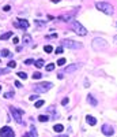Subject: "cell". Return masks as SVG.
<instances>
[{
  "mask_svg": "<svg viewBox=\"0 0 117 137\" xmlns=\"http://www.w3.org/2000/svg\"><path fill=\"white\" fill-rule=\"evenodd\" d=\"M108 47V43L103 39H94L93 41V48L94 49H103Z\"/></svg>",
  "mask_w": 117,
  "mask_h": 137,
  "instance_id": "obj_6",
  "label": "cell"
},
{
  "mask_svg": "<svg viewBox=\"0 0 117 137\" xmlns=\"http://www.w3.org/2000/svg\"><path fill=\"white\" fill-rule=\"evenodd\" d=\"M0 55L1 56H10V51L8 49H1L0 51Z\"/></svg>",
  "mask_w": 117,
  "mask_h": 137,
  "instance_id": "obj_17",
  "label": "cell"
},
{
  "mask_svg": "<svg viewBox=\"0 0 117 137\" xmlns=\"http://www.w3.org/2000/svg\"><path fill=\"white\" fill-rule=\"evenodd\" d=\"M14 130L11 129L10 126H4V128H1L0 130V136L1 137H14Z\"/></svg>",
  "mask_w": 117,
  "mask_h": 137,
  "instance_id": "obj_7",
  "label": "cell"
},
{
  "mask_svg": "<svg viewBox=\"0 0 117 137\" xmlns=\"http://www.w3.org/2000/svg\"><path fill=\"white\" fill-rule=\"evenodd\" d=\"M61 45L63 47H67V48H70V49H78V48H82V47H83L80 43H78V41H72V40H63Z\"/></svg>",
  "mask_w": 117,
  "mask_h": 137,
  "instance_id": "obj_5",
  "label": "cell"
},
{
  "mask_svg": "<svg viewBox=\"0 0 117 137\" xmlns=\"http://www.w3.org/2000/svg\"><path fill=\"white\" fill-rule=\"evenodd\" d=\"M37 97H38V95H37V93H35V95H31V96L29 97V99H30V100H35V99H37Z\"/></svg>",
  "mask_w": 117,
  "mask_h": 137,
  "instance_id": "obj_33",
  "label": "cell"
},
{
  "mask_svg": "<svg viewBox=\"0 0 117 137\" xmlns=\"http://www.w3.org/2000/svg\"><path fill=\"white\" fill-rule=\"evenodd\" d=\"M11 36H12V33H11V32H7V33H4V34H1V36H0V39H1V40H8Z\"/></svg>",
  "mask_w": 117,
  "mask_h": 137,
  "instance_id": "obj_14",
  "label": "cell"
},
{
  "mask_svg": "<svg viewBox=\"0 0 117 137\" xmlns=\"http://www.w3.org/2000/svg\"><path fill=\"white\" fill-rule=\"evenodd\" d=\"M10 111H11V114H12V117H14V119H15L18 123H23V119H22V115H23V111H21V110H18V108H15V107H10Z\"/></svg>",
  "mask_w": 117,
  "mask_h": 137,
  "instance_id": "obj_4",
  "label": "cell"
},
{
  "mask_svg": "<svg viewBox=\"0 0 117 137\" xmlns=\"http://www.w3.org/2000/svg\"><path fill=\"white\" fill-rule=\"evenodd\" d=\"M65 62H67V59H64V58H60V59L57 60V65H59V66H64V65H65Z\"/></svg>",
  "mask_w": 117,
  "mask_h": 137,
  "instance_id": "obj_22",
  "label": "cell"
},
{
  "mask_svg": "<svg viewBox=\"0 0 117 137\" xmlns=\"http://www.w3.org/2000/svg\"><path fill=\"white\" fill-rule=\"evenodd\" d=\"M12 41H14V44H18V43H19V39H18V37H14Z\"/></svg>",
  "mask_w": 117,
  "mask_h": 137,
  "instance_id": "obj_35",
  "label": "cell"
},
{
  "mask_svg": "<svg viewBox=\"0 0 117 137\" xmlns=\"http://www.w3.org/2000/svg\"><path fill=\"white\" fill-rule=\"evenodd\" d=\"M53 130H55V132H57V133H61L63 130H64V126H63L61 123H57V125H55V126H53Z\"/></svg>",
  "mask_w": 117,
  "mask_h": 137,
  "instance_id": "obj_13",
  "label": "cell"
},
{
  "mask_svg": "<svg viewBox=\"0 0 117 137\" xmlns=\"http://www.w3.org/2000/svg\"><path fill=\"white\" fill-rule=\"evenodd\" d=\"M87 102H89V103H90L91 106H94V107H95V106L98 104L97 99H95V97H94L93 95H89V96H87Z\"/></svg>",
  "mask_w": 117,
  "mask_h": 137,
  "instance_id": "obj_12",
  "label": "cell"
},
{
  "mask_svg": "<svg viewBox=\"0 0 117 137\" xmlns=\"http://www.w3.org/2000/svg\"><path fill=\"white\" fill-rule=\"evenodd\" d=\"M10 8H11L10 6H4V11H10Z\"/></svg>",
  "mask_w": 117,
  "mask_h": 137,
  "instance_id": "obj_38",
  "label": "cell"
},
{
  "mask_svg": "<svg viewBox=\"0 0 117 137\" xmlns=\"http://www.w3.org/2000/svg\"><path fill=\"white\" fill-rule=\"evenodd\" d=\"M14 96V93H11V92H7V93H4V97L6 99H10V97H12Z\"/></svg>",
  "mask_w": 117,
  "mask_h": 137,
  "instance_id": "obj_28",
  "label": "cell"
},
{
  "mask_svg": "<svg viewBox=\"0 0 117 137\" xmlns=\"http://www.w3.org/2000/svg\"><path fill=\"white\" fill-rule=\"evenodd\" d=\"M60 19H61V21H65V22H68V21H71V15H61L60 16Z\"/></svg>",
  "mask_w": 117,
  "mask_h": 137,
  "instance_id": "obj_23",
  "label": "cell"
},
{
  "mask_svg": "<svg viewBox=\"0 0 117 137\" xmlns=\"http://www.w3.org/2000/svg\"><path fill=\"white\" fill-rule=\"evenodd\" d=\"M68 102H70V99H68V97H65V99H63L61 104L63 106H67V104H68Z\"/></svg>",
  "mask_w": 117,
  "mask_h": 137,
  "instance_id": "obj_29",
  "label": "cell"
},
{
  "mask_svg": "<svg viewBox=\"0 0 117 137\" xmlns=\"http://www.w3.org/2000/svg\"><path fill=\"white\" fill-rule=\"evenodd\" d=\"M63 47H59V48H56V54H63Z\"/></svg>",
  "mask_w": 117,
  "mask_h": 137,
  "instance_id": "obj_31",
  "label": "cell"
},
{
  "mask_svg": "<svg viewBox=\"0 0 117 137\" xmlns=\"http://www.w3.org/2000/svg\"><path fill=\"white\" fill-rule=\"evenodd\" d=\"M41 77H42V74H41L39 71H35L34 74H33V78H34V80H39Z\"/></svg>",
  "mask_w": 117,
  "mask_h": 137,
  "instance_id": "obj_20",
  "label": "cell"
},
{
  "mask_svg": "<svg viewBox=\"0 0 117 137\" xmlns=\"http://www.w3.org/2000/svg\"><path fill=\"white\" fill-rule=\"evenodd\" d=\"M38 121L39 122H46V121H49V117L45 115V114H42V115H39L38 117Z\"/></svg>",
  "mask_w": 117,
  "mask_h": 137,
  "instance_id": "obj_15",
  "label": "cell"
},
{
  "mask_svg": "<svg viewBox=\"0 0 117 137\" xmlns=\"http://www.w3.org/2000/svg\"><path fill=\"white\" fill-rule=\"evenodd\" d=\"M52 86H53L52 82H41V84H38V85L34 86V90L38 92V93H45V92H48Z\"/></svg>",
  "mask_w": 117,
  "mask_h": 137,
  "instance_id": "obj_3",
  "label": "cell"
},
{
  "mask_svg": "<svg viewBox=\"0 0 117 137\" xmlns=\"http://www.w3.org/2000/svg\"><path fill=\"white\" fill-rule=\"evenodd\" d=\"M95 7H97V10L102 11V12L106 14V15H113V14H114L113 6L109 4V3H106V1H98V3L95 4Z\"/></svg>",
  "mask_w": 117,
  "mask_h": 137,
  "instance_id": "obj_1",
  "label": "cell"
},
{
  "mask_svg": "<svg viewBox=\"0 0 117 137\" xmlns=\"http://www.w3.org/2000/svg\"><path fill=\"white\" fill-rule=\"evenodd\" d=\"M45 104V102H44V100H37V102H35V107H37V108H39V107H42V106Z\"/></svg>",
  "mask_w": 117,
  "mask_h": 137,
  "instance_id": "obj_18",
  "label": "cell"
},
{
  "mask_svg": "<svg viewBox=\"0 0 117 137\" xmlns=\"http://www.w3.org/2000/svg\"><path fill=\"white\" fill-rule=\"evenodd\" d=\"M72 30L76 33L78 36H86L87 34V29L86 27H83L78 21H74V22H72Z\"/></svg>",
  "mask_w": 117,
  "mask_h": 137,
  "instance_id": "obj_2",
  "label": "cell"
},
{
  "mask_svg": "<svg viewBox=\"0 0 117 137\" xmlns=\"http://www.w3.org/2000/svg\"><path fill=\"white\" fill-rule=\"evenodd\" d=\"M78 69H79V65H76V63H74V65L67 66L64 71H65V73H74L75 70H78Z\"/></svg>",
  "mask_w": 117,
  "mask_h": 137,
  "instance_id": "obj_10",
  "label": "cell"
},
{
  "mask_svg": "<svg viewBox=\"0 0 117 137\" xmlns=\"http://www.w3.org/2000/svg\"><path fill=\"white\" fill-rule=\"evenodd\" d=\"M15 66H16L15 60H10V62H8V69H14Z\"/></svg>",
  "mask_w": 117,
  "mask_h": 137,
  "instance_id": "obj_25",
  "label": "cell"
},
{
  "mask_svg": "<svg viewBox=\"0 0 117 137\" xmlns=\"http://www.w3.org/2000/svg\"><path fill=\"white\" fill-rule=\"evenodd\" d=\"M45 69H46V71H53V70H55V65H53V63H49Z\"/></svg>",
  "mask_w": 117,
  "mask_h": 137,
  "instance_id": "obj_21",
  "label": "cell"
},
{
  "mask_svg": "<svg viewBox=\"0 0 117 137\" xmlns=\"http://www.w3.org/2000/svg\"><path fill=\"white\" fill-rule=\"evenodd\" d=\"M101 130L105 136H113V134H114V129H113L112 126H109V125H103L101 128Z\"/></svg>",
  "mask_w": 117,
  "mask_h": 137,
  "instance_id": "obj_8",
  "label": "cell"
},
{
  "mask_svg": "<svg viewBox=\"0 0 117 137\" xmlns=\"http://www.w3.org/2000/svg\"><path fill=\"white\" fill-rule=\"evenodd\" d=\"M114 41H116V43H117V36H116V37H114Z\"/></svg>",
  "mask_w": 117,
  "mask_h": 137,
  "instance_id": "obj_40",
  "label": "cell"
},
{
  "mask_svg": "<svg viewBox=\"0 0 117 137\" xmlns=\"http://www.w3.org/2000/svg\"><path fill=\"white\" fill-rule=\"evenodd\" d=\"M0 90H1V86H0Z\"/></svg>",
  "mask_w": 117,
  "mask_h": 137,
  "instance_id": "obj_41",
  "label": "cell"
},
{
  "mask_svg": "<svg viewBox=\"0 0 117 137\" xmlns=\"http://www.w3.org/2000/svg\"><path fill=\"white\" fill-rule=\"evenodd\" d=\"M8 71H10L8 69H0V74H7Z\"/></svg>",
  "mask_w": 117,
  "mask_h": 137,
  "instance_id": "obj_30",
  "label": "cell"
},
{
  "mask_svg": "<svg viewBox=\"0 0 117 137\" xmlns=\"http://www.w3.org/2000/svg\"><path fill=\"white\" fill-rule=\"evenodd\" d=\"M45 39H48V40H52V39H57V34H53V36H46Z\"/></svg>",
  "mask_w": 117,
  "mask_h": 137,
  "instance_id": "obj_32",
  "label": "cell"
},
{
  "mask_svg": "<svg viewBox=\"0 0 117 137\" xmlns=\"http://www.w3.org/2000/svg\"><path fill=\"white\" fill-rule=\"evenodd\" d=\"M52 1H53V3H59V1H60V0H52Z\"/></svg>",
  "mask_w": 117,
  "mask_h": 137,
  "instance_id": "obj_39",
  "label": "cell"
},
{
  "mask_svg": "<svg viewBox=\"0 0 117 137\" xmlns=\"http://www.w3.org/2000/svg\"><path fill=\"white\" fill-rule=\"evenodd\" d=\"M45 52H46V54H50V52H52V51H53V48H52V47H50V45H45Z\"/></svg>",
  "mask_w": 117,
  "mask_h": 137,
  "instance_id": "obj_27",
  "label": "cell"
},
{
  "mask_svg": "<svg viewBox=\"0 0 117 137\" xmlns=\"http://www.w3.org/2000/svg\"><path fill=\"white\" fill-rule=\"evenodd\" d=\"M30 41H31V37L29 36V34H26V36H23V43H25V44H29Z\"/></svg>",
  "mask_w": 117,
  "mask_h": 137,
  "instance_id": "obj_19",
  "label": "cell"
},
{
  "mask_svg": "<svg viewBox=\"0 0 117 137\" xmlns=\"http://www.w3.org/2000/svg\"><path fill=\"white\" fill-rule=\"evenodd\" d=\"M26 136H27V137H29V136H34V137H37V130H35V128H34V126H31V132H30V133H27Z\"/></svg>",
  "mask_w": 117,
  "mask_h": 137,
  "instance_id": "obj_16",
  "label": "cell"
},
{
  "mask_svg": "<svg viewBox=\"0 0 117 137\" xmlns=\"http://www.w3.org/2000/svg\"><path fill=\"white\" fill-rule=\"evenodd\" d=\"M15 85H16V86H18V88H21V86H22V84H21L19 81H15Z\"/></svg>",
  "mask_w": 117,
  "mask_h": 137,
  "instance_id": "obj_37",
  "label": "cell"
},
{
  "mask_svg": "<svg viewBox=\"0 0 117 137\" xmlns=\"http://www.w3.org/2000/svg\"><path fill=\"white\" fill-rule=\"evenodd\" d=\"M33 62H34L33 59H27V60H25V63H26V65H31Z\"/></svg>",
  "mask_w": 117,
  "mask_h": 137,
  "instance_id": "obj_34",
  "label": "cell"
},
{
  "mask_svg": "<svg viewBox=\"0 0 117 137\" xmlns=\"http://www.w3.org/2000/svg\"><path fill=\"white\" fill-rule=\"evenodd\" d=\"M18 75H19L21 78H23V80H26V78H27V74H26L25 71H19V73H18Z\"/></svg>",
  "mask_w": 117,
  "mask_h": 137,
  "instance_id": "obj_26",
  "label": "cell"
},
{
  "mask_svg": "<svg viewBox=\"0 0 117 137\" xmlns=\"http://www.w3.org/2000/svg\"><path fill=\"white\" fill-rule=\"evenodd\" d=\"M42 66H44V60H41V59H39V60H37V62H35V67L41 69Z\"/></svg>",
  "mask_w": 117,
  "mask_h": 137,
  "instance_id": "obj_24",
  "label": "cell"
},
{
  "mask_svg": "<svg viewBox=\"0 0 117 137\" xmlns=\"http://www.w3.org/2000/svg\"><path fill=\"white\" fill-rule=\"evenodd\" d=\"M18 23H19V29H23V30H26V29L29 27V22H27L26 19L19 18V19H18Z\"/></svg>",
  "mask_w": 117,
  "mask_h": 137,
  "instance_id": "obj_9",
  "label": "cell"
},
{
  "mask_svg": "<svg viewBox=\"0 0 117 137\" xmlns=\"http://www.w3.org/2000/svg\"><path fill=\"white\" fill-rule=\"evenodd\" d=\"M86 122L90 125V126H95V125H97V119L94 118L93 115H87L86 117Z\"/></svg>",
  "mask_w": 117,
  "mask_h": 137,
  "instance_id": "obj_11",
  "label": "cell"
},
{
  "mask_svg": "<svg viewBox=\"0 0 117 137\" xmlns=\"http://www.w3.org/2000/svg\"><path fill=\"white\" fill-rule=\"evenodd\" d=\"M35 25H38V26H44V22H39V21H35Z\"/></svg>",
  "mask_w": 117,
  "mask_h": 137,
  "instance_id": "obj_36",
  "label": "cell"
}]
</instances>
